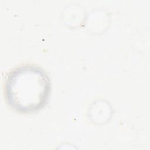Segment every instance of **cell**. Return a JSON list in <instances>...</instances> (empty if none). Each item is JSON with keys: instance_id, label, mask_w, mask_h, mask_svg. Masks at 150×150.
Returning a JSON list of instances; mask_svg holds the SVG:
<instances>
[{"instance_id": "6da1fadb", "label": "cell", "mask_w": 150, "mask_h": 150, "mask_svg": "<svg viewBox=\"0 0 150 150\" xmlns=\"http://www.w3.org/2000/svg\"><path fill=\"white\" fill-rule=\"evenodd\" d=\"M5 96L9 105L22 113L42 109L50 95L51 85L47 73L41 68L24 64L12 70L5 83Z\"/></svg>"}]
</instances>
